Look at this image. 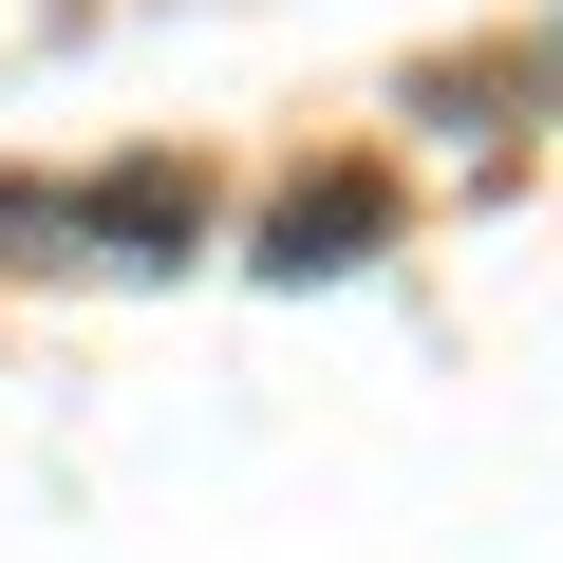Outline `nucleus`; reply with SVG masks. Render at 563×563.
<instances>
[{
    "label": "nucleus",
    "instance_id": "nucleus-1",
    "mask_svg": "<svg viewBox=\"0 0 563 563\" xmlns=\"http://www.w3.org/2000/svg\"><path fill=\"white\" fill-rule=\"evenodd\" d=\"M76 225H132V263H169V225L207 244V169H95V188H76Z\"/></svg>",
    "mask_w": 563,
    "mask_h": 563
},
{
    "label": "nucleus",
    "instance_id": "nucleus-2",
    "mask_svg": "<svg viewBox=\"0 0 563 563\" xmlns=\"http://www.w3.org/2000/svg\"><path fill=\"white\" fill-rule=\"evenodd\" d=\"M376 225H395V188H376V169H320L301 207H282V263H357Z\"/></svg>",
    "mask_w": 563,
    "mask_h": 563
}]
</instances>
